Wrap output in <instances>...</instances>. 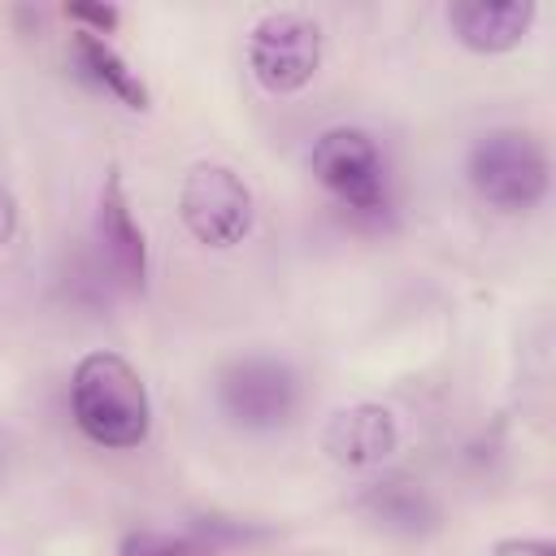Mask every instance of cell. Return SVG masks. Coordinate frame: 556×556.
<instances>
[{
  "instance_id": "7c38bea8",
  "label": "cell",
  "mask_w": 556,
  "mask_h": 556,
  "mask_svg": "<svg viewBox=\"0 0 556 556\" xmlns=\"http://www.w3.org/2000/svg\"><path fill=\"white\" fill-rule=\"evenodd\" d=\"M200 534H165V530H130L117 547V556H200Z\"/></svg>"
},
{
  "instance_id": "3957f363",
  "label": "cell",
  "mask_w": 556,
  "mask_h": 556,
  "mask_svg": "<svg viewBox=\"0 0 556 556\" xmlns=\"http://www.w3.org/2000/svg\"><path fill=\"white\" fill-rule=\"evenodd\" d=\"M465 174L478 200L495 213H530L547 195V152L530 130L517 126L478 135Z\"/></svg>"
},
{
  "instance_id": "5bb4252c",
  "label": "cell",
  "mask_w": 556,
  "mask_h": 556,
  "mask_svg": "<svg viewBox=\"0 0 556 556\" xmlns=\"http://www.w3.org/2000/svg\"><path fill=\"white\" fill-rule=\"evenodd\" d=\"M495 552L500 556H513V552H521V556H556L552 539H504V543H495Z\"/></svg>"
},
{
  "instance_id": "52a82bcc",
  "label": "cell",
  "mask_w": 556,
  "mask_h": 556,
  "mask_svg": "<svg viewBox=\"0 0 556 556\" xmlns=\"http://www.w3.org/2000/svg\"><path fill=\"white\" fill-rule=\"evenodd\" d=\"M96 243H100V261L113 274V282L126 287V291H143V278H148V243H143V230H139V222L130 213V200L122 191L117 169H109L104 191H100Z\"/></svg>"
},
{
  "instance_id": "9c48e42d",
  "label": "cell",
  "mask_w": 556,
  "mask_h": 556,
  "mask_svg": "<svg viewBox=\"0 0 556 556\" xmlns=\"http://www.w3.org/2000/svg\"><path fill=\"white\" fill-rule=\"evenodd\" d=\"M534 22L530 0H456L447 4V26L469 52H508L526 39Z\"/></svg>"
},
{
  "instance_id": "8992f818",
  "label": "cell",
  "mask_w": 556,
  "mask_h": 556,
  "mask_svg": "<svg viewBox=\"0 0 556 556\" xmlns=\"http://www.w3.org/2000/svg\"><path fill=\"white\" fill-rule=\"evenodd\" d=\"M178 213L182 226L204 248H235L252 230V191L230 165L204 161L187 169L178 191Z\"/></svg>"
},
{
  "instance_id": "277c9868",
  "label": "cell",
  "mask_w": 556,
  "mask_h": 556,
  "mask_svg": "<svg viewBox=\"0 0 556 556\" xmlns=\"http://www.w3.org/2000/svg\"><path fill=\"white\" fill-rule=\"evenodd\" d=\"M300 408V374L282 356H235L217 374V413L248 434L287 426Z\"/></svg>"
},
{
  "instance_id": "5b68a950",
  "label": "cell",
  "mask_w": 556,
  "mask_h": 556,
  "mask_svg": "<svg viewBox=\"0 0 556 556\" xmlns=\"http://www.w3.org/2000/svg\"><path fill=\"white\" fill-rule=\"evenodd\" d=\"M317 65H321V30L313 17L278 9L248 30V70L265 91L291 96L313 83Z\"/></svg>"
},
{
  "instance_id": "6da1fadb",
  "label": "cell",
  "mask_w": 556,
  "mask_h": 556,
  "mask_svg": "<svg viewBox=\"0 0 556 556\" xmlns=\"http://www.w3.org/2000/svg\"><path fill=\"white\" fill-rule=\"evenodd\" d=\"M74 426L96 447H139L152 426V404L139 369L117 352H87L70 374Z\"/></svg>"
},
{
  "instance_id": "30bf717a",
  "label": "cell",
  "mask_w": 556,
  "mask_h": 556,
  "mask_svg": "<svg viewBox=\"0 0 556 556\" xmlns=\"http://www.w3.org/2000/svg\"><path fill=\"white\" fill-rule=\"evenodd\" d=\"M361 508H365L369 521H378L382 530L404 534V539L430 534V530L439 526L434 500H430L426 486L413 482V478H382V482L365 486V491H361Z\"/></svg>"
},
{
  "instance_id": "4fadbf2b",
  "label": "cell",
  "mask_w": 556,
  "mask_h": 556,
  "mask_svg": "<svg viewBox=\"0 0 556 556\" xmlns=\"http://www.w3.org/2000/svg\"><path fill=\"white\" fill-rule=\"evenodd\" d=\"M65 17L70 22H78V30H87V35H109L113 26H117V9L113 4H87V0H74V4H65Z\"/></svg>"
},
{
  "instance_id": "8fae6325",
  "label": "cell",
  "mask_w": 556,
  "mask_h": 556,
  "mask_svg": "<svg viewBox=\"0 0 556 556\" xmlns=\"http://www.w3.org/2000/svg\"><path fill=\"white\" fill-rule=\"evenodd\" d=\"M70 56H74L78 74H83L96 91L122 100L126 109H139V113L148 109V87H143L139 74L109 48V39L87 35V30H74V39H70Z\"/></svg>"
},
{
  "instance_id": "9a60e30c",
  "label": "cell",
  "mask_w": 556,
  "mask_h": 556,
  "mask_svg": "<svg viewBox=\"0 0 556 556\" xmlns=\"http://www.w3.org/2000/svg\"><path fill=\"white\" fill-rule=\"evenodd\" d=\"M13 230H17V204H13L9 187L0 182V252H4V243L13 239Z\"/></svg>"
},
{
  "instance_id": "2e32d148",
  "label": "cell",
  "mask_w": 556,
  "mask_h": 556,
  "mask_svg": "<svg viewBox=\"0 0 556 556\" xmlns=\"http://www.w3.org/2000/svg\"><path fill=\"white\" fill-rule=\"evenodd\" d=\"M0 469H4V430H0Z\"/></svg>"
},
{
  "instance_id": "7a4b0ae2",
  "label": "cell",
  "mask_w": 556,
  "mask_h": 556,
  "mask_svg": "<svg viewBox=\"0 0 556 556\" xmlns=\"http://www.w3.org/2000/svg\"><path fill=\"white\" fill-rule=\"evenodd\" d=\"M313 178L361 222H378L391 208V169L378 139L361 126H330L308 152Z\"/></svg>"
},
{
  "instance_id": "ba28073f",
  "label": "cell",
  "mask_w": 556,
  "mask_h": 556,
  "mask_svg": "<svg viewBox=\"0 0 556 556\" xmlns=\"http://www.w3.org/2000/svg\"><path fill=\"white\" fill-rule=\"evenodd\" d=\"M395 443H400V430H395V417L382 404L339 408L326 421V434H321L326 456L343 469H374L395 452Z\"/></svg>"
}]
</instances>
